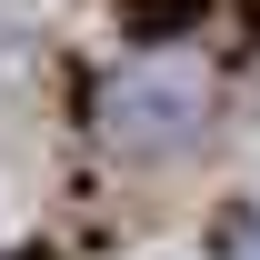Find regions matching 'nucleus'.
<instances>
[{"mask_svg":"<svg viewBox=\"0 0 260 260\" xmlns=\"http://www.w3.org/2000/svg\"><path fill=\"white\" fill-rule=\"evenodd\" d=\"M210 110H220V80L200 60H180V50H150V60H130V70L100 80L90 130H100V150H120V160H160V150H180V140L210 130Z\"/></svg>","mask_w":260,"mask_h":260,"instance_id":"1","label":"nucleus"},{"mask_svg":"<svg viewBox=\"0 0 260 260\" xmlns=\"http://www.w3.org/2000/svg\"><path fill=\"white\" fill-rule=\"evenodd\" d=\"M110 20H120L140 50H180V40L210 20V0H110Z\"/></svg>","mask_w":260,"mask_h":260,"instance_id":"2","label":"nucleus"},{"mask_svg":"<svg viewBox=\"0 0 260 260\" xmlns=\"http://www.w3.org/2000/svg\"><path fill=\"white\" fill-rule=\"evenodd\" d=\"M220 260H260V200H240L220 220Z\"/></svg>","mask_w":260,"mask_h":260,"instance_id":"3","label":"nucleus"}]
</instances>
